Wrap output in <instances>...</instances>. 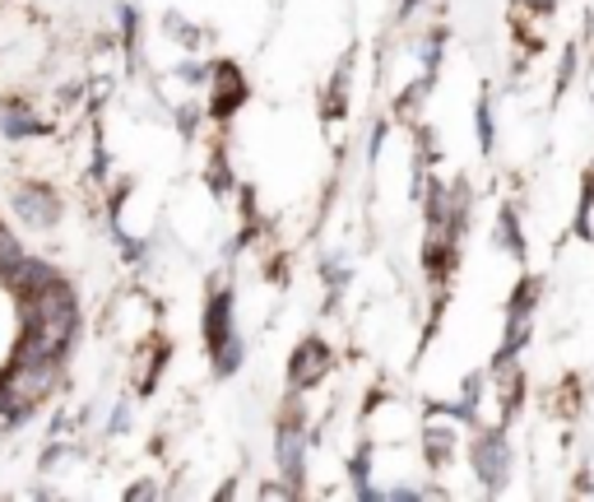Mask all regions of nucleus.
Masks as SVG:
<instances>
[{"label": "nucleus", "mask_w": 594, "mask_h": 502, "mask_svg": "<svg viewBox=\"0 0 594 502\" xmlns=\"http://www.w3.org/2000/svg\"><path fill=\"white\" fill-rule=\"evenodd\" d=\"M168 75H172L176 84H186V89H195V93H205L209 80H214V61H205V56H195V52H191L186 61H176Z\"/></svg>", "instance_id": "412c9836"}, {"label": "nucleus", "mask_w": 594, "mask_h": 502, "mask_svg": "<svg viewBox=\"0 0 594 502\" xmlns=\"http://www.w3.org/2000/svg\"><path fill=\"white\" fill-rule=\"evenodd\" d=\"M349 84H353V52L344 56L340 66H334L330 84H325V93H321V117H325V122H340L344 112H349Z\"/></svg>", "instance_id": "4468645a"}, {"label": "nucleus", "mask_w": 594, "mask_h": 502, "mask_svg": "<svg viewBox=\"0 0 594 502\" xmlns=\"http://www.w3.org/2000/svg\"><path fill=\"white\" fill-rule=\"evenodd\" d=\"M14 350L10 354H70L79 335V298L61 279L37 298H14Z\"/></svg>", "instance_id": "f257e3e1"}, {"label": "nucleus", "mask_w": 594, "mask_h": 502, "mask_svg": "<svg viewBox=\"0 0 594 502\" xmlns=\"http://www.w3.org/2000/svg\"><path fill=\"white\" fill-rule=\"evenodd\" d=\"M242 363H247V340H242V331H237L232 340H224L219 350H209V373H214V377H237V373H242Z\"/></svg>", "instance_id": "6ab92c4d"}, {"label": "nucleus", "mask_w": 594, "mask_h": 502, "mask_svg": "<svg viewBox=\"0 0 594 502\" xmlns=\"http://www.w3.org/2000/svg\"><path fill=\"white\" fill-rule=\"evenodd\" d=\"M539 303H544V279L521 275V284L511 288V298H506V317H539Z\"/></svg>", "instance_id": "f3484780"}, {"label": "nucleus", "mask_w": 594, "mask_h": 502, "mask_svg": "<svg viewBox=\"0 0 594 502\" xmlns=\"http://www.w3.org/2000/svg\"><path fill=\"white\" fill-rule=\"evenodd\" d=\"M247 75H242V66L237 61H214V80H209V89H205V107H209V122H219V126H228L237 112H242V103H247Z\"/></svg>", "instance_id": "1a4fd4ad"}, {"label": "nucleus", "mask_w": 594, "mask_h": 502, "mask_svg": "<svg viewBox=\"0 0 594 502\" xmlns=\"http://www.w3.org/2000/svg\"><path fill=\"white\" fill-rule=\"evenodd\" d=\"M228 135H219V140L209 145V153H205V186L214 191V196H237V168H232V153H228Z\"/></svg>", "instance_id": "ddd939ff"}, {"label": "nucleus", "mask_w": 594, "mask_h": 502, "mask_svg": "<svg viewBox=\"0 0 594 502\" xmlns=\"http://www.w3.org/2000/svg\"><path fill=\"white\" fill-rule=\"evenodd\" d=\"M0 386L37 414L66 386V354H10L0 368Z\"/></svg>", "instance_id": "f03ea898"}, {"label": "nucleus", "mask_w": 594, "mask_h": 502, "mask_svg": "<svg viewBox=\"0 0 594 502\" xmlns=\"http://www.w3.org/2000/svg\"><path fill=\"white\" fill-rule=\"evenodd\" d=\"M237 335V294L228 288V270L209 279V294H205V312H201V340H205V354L219 350L224 340Z\"/></svg>", "instance_id": "0eeeda50"}, {"label": "nucleus", "mask_w": 594, "mask_h": 502, "mask_svg": "<svg viewBox=\"0 0 594 502\" xmlns=\"http://www.w3.org/2000/svg\"><path fill=\"white\" fill-rule=\"evenodd\" d=\"M158 28H163L168 43L186 47V52H205V43H209V33H205L201 24H191L186 14H176V10H163V19H158Z\"/></svg>", "instance_id": "dca6fc26"}, {"label": "nucleus", "mask_w": 594, "mask_h": 502, "mask_svg": "<svg viewBox=\"0 0 594 502\" xmlns=\"http://www.w3.org/2000/svg\"><path fill=\"white\" fill-rule=\"evenodd\" d=\"M168 117H172V126H176V135H182V140H195V135H201V126L209 122V107H205V99H182V103L168 107Z\"/></svg>", "instance_id": "a211bd4d"}, {"label": "nucleus", "mask_w": 594, "mask_h": 502, "mask_svg": "<svg viewBox=\"0 0 594 502\" xmlns=\"http://www.w3.org/2000/svg\"><path fill=\"white\" fill-rule=\"evenodd\" d=\"M168 354H172V344L163 335H149L145 344H135L130 350V391L135 396H153L158 373L168 368Z\"/></svg>", "instance_id": "f8f14e48"}, {"label": "nucleus", "mask_w": 594, "mask_h": 502, "mask_svg": "<svg viewBox=\"0 0 594 502\" xmlns=\"http://www.w3.org/2000/svg\"><path fill=\"white\" fill-rule=\"evenodd\" d=\"M473 126H479V149H483V153L498 149V122H492V99H479V107H473Z\"/></svg>", "instance_id": "b1692460"}, {"label": "nucleus", "mask_w": 594, "mask_h": 502, "mask_svg": "<svg viewBox=\"0 0 594 502\" xmlns=\"http://www.w3.org/2000/svg\"><path fill=\"white\" fill-rule=\"evenodd\" d=\"M274 429H311V404H307V391L288 386L284 400H279V414H274Z\"/></svg>", "instance_id": "aec40b11"}, {"label": "nucleus", "mask_w": 594, "mask_h": 502, "mask_svg": "<svg viewBox=\"0 0 594 502\" xmlns=\"http://www.w3.org/2000/svg\"><path fill=\"white\" fill-rule=\"evenodd\" d=\"M334 373V350L325 344V335H302L297 340V350L288 354V386H297V391H316L325 377Z\"/></svg>", "instance_id": "6e6552de"}, {"label": "nucleus", "mask_w": 594, "mask_h": 502, "mask_svg": "<svg viewBox=\"0 0 594 502\" xmlns=\"http://www.w3.org/2000/svg\"><path fill=\"white\" fill-rule=\"evenodd\" d=\"M274 470L307 498L311 475V429H274Z\"/></svg>", "instance_id": "9d476101"}, {"label": "nucleus", "mask_w": 594, "mask_h": 502, "mask_svg": "<svg viewBox=\"0 0 594 502\" xmlns=\"http://www.w3.org/2000/svg\"><path fill=\"white\" fill-rule=\"evenodd\" d=\"M56 135V122L43 117L28 93H0V140L10 145H24V140H47Z\"/></svg>", "instance_id": "423d86ee"}, {"label": "nucleus", "mask_w": 594, "mask_h": 502, "mask_svg": "<svg viewBox=\"0 0 594 502\" xmlns=\"http://www.w3.org/2000/svg\"><path fill=\"white\" fill-rule=\"evenodd\" d=\"M158 498H168V484L163 479H153V475H140V479H130L126 484V502H158Z\"/></svg>", "instance_id": "393cba45"}, {"label": "nucleus", "mask_w": 594, "mask_h": 502, "mask_svg": "<svg viewBox=\"0 0 594 502\" xmlns=\"http://www.w3.org/2000/svg\"><path fill=\"white\" fill-rule=\"evenodd\" d=\"M130 423H135V404H130V396H122L112 404V414H107V437H126Z\"/></svg>", "instance_id": "a878e982"}, {"label": "nucleus", "mask_w": 594, "mask_h": 502, "mask_svg": "<svg viewBox=\"0 0 594 502\" xmlns=\"http://www.w3.org/2000/svg\"><path fill=\"white\" fill-rule=\"evenodd\" d=\"M465 423L460 419H450V414H437V410H427L423 419V429H419V452H423V466L427 470H450L455 460L465 456V437H460Z\"/></svg>", "instance_id": "39448f33"}, {"label": "nucleus", "mask_w": 594, "mask_h": 502, "mask_svg": "<svg viewBox=\"0 0 594 502\" xmlns=\"http://www.w3.org/2000/svg\"><path fill=\"white\" fill-rule=\"evenodd\" d=\"M61 265H56L52 256H37V251H28L24 261H14L5 275H0V288H5L10 298H37V294H47L52 284H61Z\"/></svg>", "instance_id": "9b49d317"}, {"label": "nucleus", "mask_w": 594, "mask_h": 502, "mask_svg": "<svg viewBox=\"0 0 594 502\" xmlns=\"http://www.w3.org/2000/svg\"><path fill=\"white\" fill-rule=\"evenodd\" d=\"M316 275H321V284L330 288V298H340L344 288L353 284V270L344 265V256H321V261H316Z\"/></svg>", "instance_id": "4be33fe9"}, {"label": "nucleus", "mask_w": 594, "mask_h": 502, "mask_svg": "<svg viewBox=\"0 0 594 502\" xmlns=\"http://www.w3.org/2000/svg\"><path fill=\"white\" fill-rule=\"evenodd\" d=\"M10 215L19 219V228H28V233H52V228H61L66 219V201L56 182L47 178H24L10 186Z\"/></svg>", "instance_id": "7ed1b4c3"}, {"label": "nucleus", "mask_w": 594, "mask_h": 502, "mask_svg": "<svg viewBox=\"0 0 594 502\" xmlns=\"http://www.w3.org/2000/svg\"><path fill=\"white\" fill-rule=\"evenodd\" d=\"M492 242H498V251H506L511 261H525V228H521V209L516 205L498 209V219H492Z\"/></svg>", "instance_id": "2eb2a0df"}, {"label": "nucleus", "mask_w": 594, "mask_h": 502, "mask_svg": "<svg viewBox=\"0 0 594 502\" xmlns=\"http://www.w3.org/2000/svg\"><path fill=\"white\" fill-rule=\"evenodd\" d=\"M28 256V247H24V238L14 233V228L0 219V275H5V270L14 265V261H24Z\"/></svg>", "instance_id": "5701e85b"}, {"label": "nucleus", "mask_w": 594, "mask_h": 502, "mask_svg": "<svg viewBox=\"0 0 594 502\" xmlns=\"http://www.w3.org/2000/svg\"><path fill=\"white\" fill-rule=\"evenodd\" d=\"M465 460H469V470L473 479L483 484L488 498H498L506 489V479H511V442H506V429H473V437L465 442Z\"/></svg>", "instance_id": "20e7f679"}]
</instances>
